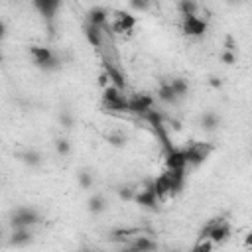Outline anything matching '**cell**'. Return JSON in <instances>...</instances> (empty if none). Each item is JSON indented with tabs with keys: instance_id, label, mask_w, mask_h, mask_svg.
Here are the masks:
<instances>
[{
	"instance_id": "cell-1",
	"label": "cell",
	"mask_w": 252,
	"mask_h": 252,
	"mask_svg": "<svg viewBox=\"0 0 252 252\" xmlns=\"http://www.w3.org/2000/svg\"><path fill=\"white\" fill-rule=\"evenodd\" d=\"M28 53H30L33 65H35L37 69H41V71H53V69L59 67V57H57V53H55L51 47H47V45H32V47L28 49Z\"/></svg>"
},
{
	"instance_id": "cell-2",
	"label": "cell",
	"mask_w": 252,
	"mask_h": 252,
	"mask_svg": "<svg viewBox=\"0 0 252 252\" xmlns=\"http://www.w3.org/2000/svg\"><path fill=\"white\" fill-rule=\"evenodd\" d=\"M213 146L209 142H191L187 148H183L185 158H187V165L189 167H199L201 163L207 161V158L213 154Z\"/></svg>"
},
{
	"instance_id": "cell-3",
	"label": "cell",
	"mask_w": 252,
	"mask_h": 252,
	"mask_svg": "<svg viewBox=\"0 0 252 252\" xmlns=\"http://www.w3.org/2000/svg\"><path fill=\"white\" fill-rule=\"evenodd\" d=\"M199 236H209L219 246V244H222L230 236V224L224 219H213L211 222L205 224V228L201 230Z\"/></svg>"
},
{
	"instance_id": "cell-4",
	"label": "cell",
	"mask_w": 252,
	"mask_h": 252,
	"mask_svg": "<svg viewBox=\"0 0 252 252\" xmlns=\"http://www.w3.org/2000/svg\"><path fill=\"white\" fill-rule=\"evenodd\" d=\"M102 104L104 108L112 110V112H128V96L122 94V89L110 85L104 94H102Z\"/></svg>"
},
{
	"instance_id": "cell-5",
	"label": "cell",
	"mask_w": 252,
	"mask_h": 252,
	"mask_svg": "<svg viewBox=\"0 0 252 252\" xmlns=\"http://www.w3.org/2000/svg\"><path fill=\"white\" fill-rule=\"evenodd\" d=\"M41 220L39 213L33 207H18L12 213V228L22 226V228H32L33 224H37Z\"/></svg>"
},
{
	"instance_id": "cell-6",
	"label": "cell",
	"mask_w": 252,
	"mask_h": 252,
	"mask_svg": "<svg viewBox=\"0 0 252 252\" xmlns=\"http://www.w3.org/2000/svg\"><path fill=\"white\" fill-rule=\"evenodd\" d=\"M181 30L189 37H201L207 32V22L201 16H197V14H189V16H183Z\"/></svg>"
},
{
	"instance_id": "cell-7",
	"label": "cell",
	"mask_w": 252,
	"mask_h": 252,
	"mask_svg": "<svg viewBox=\"0 0 252 252\" xmlns=\"http://www.w3.org/2000/svg\"><path fill=\"white\" fill-rule=\"evenodd\" d=\"M154 108V96L150 94H134L128 96V112L134 114H148Z\"/></svg>"
},
{
	"instance_id": "cell-8",
	"label": "cell",
	"mask_w": 252,
	"mask_h": 252,
	"mask_svg": "<svg viewBox=\"0 0 252 252\" xmlns=\"http://www.w3.org/2000/svg\"><path fill=\"white\" fill-rule=\"evenodd\" d=\"M134 203H138L140 207H146V209H156V207L161 203V199H159L158 191L154 189V185L150 183L146 189H140V191H136Z\"/></svg>"
},
{
	"instance_id": "cell-9",
	"label": "cell",
	"mask_w": 252,
	"mask_h": 252,
	"mask_svg": "<svg viewBox=\"0 0 252 252\" xmlns=\"http://www.w3.org/2000/svg\"><path fill=\"white\" fill-rule=\"evenodd\" d=\"M165 169H173V171H185L187 169V158L183 150H169L165 156Z\"/></svg>"
},
{
	"instance_id": "cell-10",
	"label": "cell",
	"mask_w": 252,
	"mask_h": 252,
	"mask_svg": "<svg viewBox=\"0 0 252 252\" xmlns=\"http://www.w3.org/2000/svg\"><path fill=\"white\" fill-rule=\"evenodd\" d=\"M136 26V18L132 14H126V12H118L114 16V22H112V30L116 33H126V32H132Z\"/></svg>"
},
{
	"instance_id": "cell-11",
	"label": "cell",
	"mask_w": 252,
	"mask_h": 252,
	"mask_svg": "<svg viewBox=\"0 0 252 252\" xmlns=\"http://www.w3.org/2000/svg\"><path fill=\"white\" fill-rule=\"evenodd\" d=\"M130 248L132 250H138V252H148V250H156L158 248V242L150 236H144V234H134L132 236V242H130Z\"/></svg>"
},
{
	"instance_id": "cell-12",
	"label": "cell",
	"mask_w": 252,
	"mask_h": 252,
	"mask_svg": "<svg viewBox=\"0 0 252 252\" xmlns=\"http://www.w3.org/2000/svg\"><path fill=\"white\" fill-rule=\"evenodd\" d=\"M33 6L37 8V12L45 18H53L55 12L61 6V0H33Z\"/></svg>"
},
{
	"instance_id": "cell-13",
	"label": "cell",
	"mask_w": 252,
	"mask_h": 252,
	"mask_svg": "<svg viewBox=\"0 0 252 252\" xmlns=\"http://www.w3.org/2000/svg\"><path fill=\"white\" fill-rule=\"evenodd\" d=\"M30 240H32V228L16 226V228L12 230V238H10L12 244H16V246H26Z\"/></svg>"
},
{
	"instance_id": "cell-14",
	"label": "cell",
	"mask_w": 252,
	"mask_h": 252,
	"mask_svg": "<svg viewBox=\"0 0 252 252\" xmlns=\"http://www.w3.org/2000/svg\"><path fill=\"white\" fill-rule=\"evenodd\" d=\"M87 22H89L91 26H98V28H104V26H106V22H108L106 10H102V8H93V10L89 12V18H87Z\"/></svg>"
},
{
	"instance_id": "cell-15",
	"label": "cell",
	"mask_w": 252,
	"mask_h": 252,
	"mask_svg": "<svg viewBox=\"0 0 252 252\" xmlns=\"http://www.w3.org/2000/svg\"><path fill=\"white\" fill-rule=\"evenodd\" d=\"M100 30H102V28H98V26H91V24H87V28H85V35H87L89 43L94 45V47H98V45L102 43V39H100L102 32H100Z\"/></svg>"
},
{
	"instance_id": "cell-16",
	"label": "cell",
	"mask_w": 252,
	"mask_h": 252,
	"mask_svg": "<svg viewBox=\"0 0 252 252\" xmlns=\"http://www.w3.org/2000/svg\"><path fill=\"white\" fill-rule=\"evenodd\" d=\"M87 209H89V213H93V215H100V213L106 209V201H104L100 195H94V197L89 199Z\"/></svg>"
},
{
	"instance_id": "cell-17",
	"label": "cell",
	"mask_w": 252,
	"mask_h": 252,
	"mask_svg": "<svg viewBox=\"0 0 252 252\" xmlns=\"http://www.w3.org/2000/svg\"><path fill=\"white\" fill-rule=\"evenodd\" d=\"M219 116L215 114V112H205L203 116H201V124H203V128H207V130H215L217 126H219Z\"/></svg>"
},
{
	"instance_id": "cell-18",
	"label": "cell",
	"mask_w": 252,
	"mask_h": 252,
	"mask_svg": "<svg viewBox=\"0 0 252 252\" xmlns=\"http://www.w3.org/2000/svg\"><path fill=\"white\" fill-rule=\"evenodd\" d=\"M179 12H181V16L197 14V2L195 0H179Z\"/></svg>"
},
{
	"instance_id": "cell-19",
	"label": "cell",
	"mask_w": 252,
	"mask_h": 252,
	"mask_svg": "<svg viewBox=\"0 0 252 252\" xmlns=\"http://www.w3.org/2000/svg\"><path fill=\"white\" fill-rule=\"evenodd\" d=\"M55 152L59 154V156H69L71 154V144H69V140H57L55 142Z\"/></svg>"
},
{
	"instance_id": "cell-20",
	"label": "cell",
	"mask_w": 252,
	"mask_h": 252,
	"mask_svg": "<svg viewBox=\"0 0 252 252\" xmlns=\"http://www.w3.org/2000/svg\"><path fill=\"white\" fill-rule=\"evenodd\" d=\"M220 59H222L226 65H232V63H236V53H234L232 49H226V51H222Z\"/></svg>"
},
{
	"instance_id": "cell-21",
	"label": "cell",
	"mask_w": 252,
	"mask_h": 252,
	"mask_svg": "<svg viewBox=\"0 0 252 252\" xmlns=\"http://www.w3.org/2000/svg\"><path fill=\"white\" fill-rule=\"evenodd\" d=\"M79 181H81V185H83L85 189H89V187H91V183H93V179H91V175H89V173H79Z\"/></svg>"
},
{
	"instance_id": "cell-22",
	"label": "cell",
	"mask_w": 252,
	"mask_h": 252,
	"mask_svg": "<svg viewBox=\"0 0 252 252\" xmlns=\"http://www.w3.org/2000/svg\"><path fill=\"white\" fill-rule=\"evenodd\" d=\"M246 246H248V248L252 246V232H248V234H246Z\"/></svg>"
},
{
	"instance_id": "cell-23",
	"label": "cell",
	"mask_w": 252,
	"mask_h": 252,
	"mask_svg": "<svg viewBox=\"0 0 252 252\" xmlns=\"http://www.w3.org/2000/svg\"><path fill=\"white\" fill-rule=\"evenodd\" d=\"M226 2H238V0H226Z\"/></svg>"
}]
</instances>
